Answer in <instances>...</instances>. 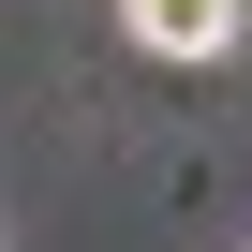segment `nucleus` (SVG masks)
I'll return each instance as SVG.
<instances>
[{
	"mask_svg": "<svg viewBox=\"0 0 252 252\" xmlns=\"http://www.w3.org/2000/svg\"><path fill=\"white\" fill-rule=\"evenodd\" d=\"M119 30H134L149 60H237L252 0H119Z\"/></svg>",
	"mask_w": 252,
	"mask_h": 252,
	"instance_id": "1",
	"label": "nucleus"
},
{
	"mask_svg": "<svg viewBox=\"0 0 252 252\" xmlns=\"http://www.w3.org/2000/svg\"><path fill=\"white\" fill-rule=\"evenodd\" d=\"M237 252H252V237H237Z\"/></svg>",
	"mask_w": 252,
	"mask_h": 252,
	"instance_id": "2",
	"label": "nucleus"
}]
</instances>
